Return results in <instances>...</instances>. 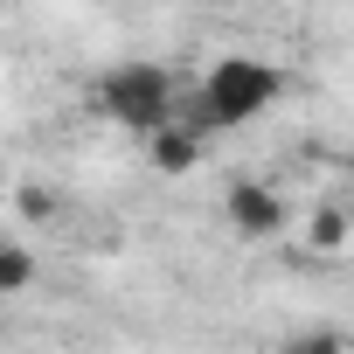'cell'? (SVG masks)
I'll return each mask as SVG.
<instances>
[{"label":"cell","mask_w":354,"mask_h":354,"mask_svg":"<svg viewBox=\"0 0 354 354\" xmlns=\"http://www.w3.org/2000/svg\"><path fill=\"white\" fill-rule=\"evenodd\" d=\"M153 146H146V160L160 167V174H195L202 167V132H188L181 118H167L160 132H146Z\"/></svg>","instance_id":"4"},{"label":"cell","mask_w":354,"mask_h":354,"mask_svg":"<svg viewBox=\"0 0 354 354\" xmlns=\"http://www.w3.org/2000/svg\"><path fill=\"white\" fill-rule=\"evenodd\" d=\"M35 285V257L21 250V243H0V299H15V292H28Z\"/></svg>","instance_id":"6"},{"label":"cell","mask_w":354,"mask_h":354,"mask_svg":"<svg viewBox=\"0 0 354 354\" xmlns=\"http://www.w3.org/2000/svg\"><path fill=\"white\" fill-rule=\"evenodd\" d=\"M278 91H285V70L278 63H264V56H223L188 97H174V118L209 139V132H230V125L271 111Z\"/></svg>","instance_id":"1"},{"label":"cell","mask_w":354,"mask_h":354,"mask_svg":"<svg viewBox=\"0 0 354 354\" xmlns=\"http://www.w3.org/2000/svg\"><path fill=\"white\" fill-rule=\"evenodd\" d=\"M15 209H21L28 223H56V188H42V181H21V188H15Z\"/></svg>","instance_id":"7"},{"label":"cell","mask_w":354,"mask_h":354,"mask_svg":"<svg viewBox=\"0 0 354 354\" xmlns=\"http://www.w3.org/2000/svg\"><path fill=\"white\" fill-rule=\"evenodd\" d=\"M230 230L250 236V243H264V236L285 230V202H278L264 181H236V188H230Z\"/></svg>","instance_id":"3"},{"label":"cell","mask_w":354,"mask_h":354,"mask_svg":"<svg viewBox=\"0 0 354 354\" xmlns=\"http://www.w3.org/2000/svg\"><path fill=\"white\" fill-rule=\"evenodd\" d=\"M340 243H347V202H319V209H313V250L333 257Z\"/></svg>","instance_id":"5"},{"label":"cell","mask_w":354,"mask_h":354,"mask_svg":"<svg viewBox=\"0 0 354 354\" xmlns=\"http://www.w3.org/2000/svg\"><path fill=\"white\" fill-rule=\"evenodd\" d=\"M174 97H181V84H174V70H160V63H118V70L97 77V104L125 132H160L174 118Z\"/></svg>","instance_id":"2"},{"label":"cell","mask_w":354,"mask_h":354,"mask_svg":"<svg viewBox=\"0 0 354 354\" xmlns=\"http://www.w3.org/2000/svg\"><path fill=\"white\" fill-rule=\"evenodd\" d=\"M278 354H347V333H333V326H313V333H299V340H285Z\"/></svg>","instance_id":"8"}]
</instances>
